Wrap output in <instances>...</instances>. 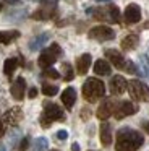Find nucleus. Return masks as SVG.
I'll list each match as a JSON object with an SVG mask.
<instances>
[{"label": "nucleus", "instance_id": "obj_10", "mask_svg": "<svg viewBox=\"0 0 149 151\" xmlns=\"http://www.w3.org/2000/svg\"><path fill=\"white\" fill-rule=\"evenodd\" d=\"M109 89L113 96H120L128 89V81L123 78L122 75H115L110 78V83H109Z\"/></svg>", "mask_w": 149, "mask_h": 151}, {"label": "nucleus", "instance_id": "obj_36", "mask_svg": "<svg viewBox=\"0 0 149 151\" xmlns=\"http://www.w3.org/2000/svg\"><path fill=\"white\" fill-rule=\"evenodd\" d=\"M5 2H6V4H15L16 0H5Z\"/></svg>", "mask_w": 149, "mask_h": 151}, {"label": "nucleus", "instance_id": "obj_33", "mask_svg": "<svg viewBox=\"0 0 149 151\" xmlns=\"http://www.w3.org/2000/svg\"><path fill=\"white\" fill-rule=\"evenodd\" d=\"M89 117V109H83L81 111V119H87Z\"/></svg>", "mask_w": 149, "mask_h": 151}, {"label": "nucleus", "instance_id": "obj_23", "mask_svg": "<svg viewBox=\"0 0 149 151\" xmlns=\"http://www.w3.org/2000/svg\"><path fill=\"white\" fill-rule=\"evenodd\" d=\"M16 67H18V59H16V57H10V59H6L5 63H3V73H5L6 76H11L13 72L16 70Z\"/></svg>", "mask_w": 149, "mask_h": 151}, {"label": "nucleus", "instance_id": "obj_38", "mask_svg": "<svg viewBox=\"0 0 149 151\" xmlns=\"http://www.w3.org/2000/svg\"><path fill=\"white\" fill-rule=\"evenodd\" d=\"M97 2H109V0H97Z\"/></svg>", "mask_w": 149, "mask_h": 151}, {"label": "nucleus", "instance_id": "obj_25", "mask_svg": "<svg viewBox=\"0 0 149 151\" xmlns=\"http://www.w3.org/2000/svg\"><path fill=\"white\" fill-rule=\"evenodd\" d=\"M47 148H49V141H47V138L39 137V138H36V140H34L31 151H47Z\"/></svg>", "mask_w": 149, "mask_h": 151}, {"label": "nucleus", "instance_id": "obj_40", "mask_svg": "<svg viewBox=\"0 0 149 151\" xmlns=\"http://www.w3.org/2000/svg\"><path fill=\"white\" fill-rule=\"evenodd\" d=\"M0 8H2V5H0Z\"/></svg>", "mask_w": 149, "mask_h": 151}, {"label": "nucleus", "instance_id": "obj_32", "mask_svg": "<svg viewBox=\"0 0 149 151\" xmlns=\"http://www.w3.org/2000/svg\"><path fill=\"white\" fill-rule=\"evenodd\" d=\"M28 96H29V98H36V96H37V89H36V88H31V89H29V93H28Z\"/></svg>", "mask_w": 149, "mask_h": 151}, {"label": "nucleus", "instance_id": "obj_16", "mask_svg": "<svg viewBox=\"0 0 149 151\" xmlns=\"http://www.w3.org/2000/svg\"><path fill=\"white\" fill-rule=\"evenodd\" d=\"M91 60H92L91 54H83V55L78 57L76 59V73L78 75H86V72L91 67Z\"/></svg>", "mask_w": 149, "mask_h": 151}, {"label": "nucleus", "instance_id": "obj_14", "mask_svg": "<svg viewBox=\"0 0 149 151\" xmlns=\"http://www.w3.org/2000/svg\"><path fill=\"white\" fill-rule=\"evenodd\" d=\"M23 119V109L21 107H11L5 112L3 115V122L8 125H18Z\"/></svg>", "mask_w": 149, "mask_h": 151}, {"label": "nucleus", "instance_id": "obj_26", "mask_svg": "<svg viewBox=\"0 0 149 151\" xmlns=\"http://www.w3.org/2000/svg\"><path fill=\"white\" fill-rule=\"evenodd\" d=\"M62 70H63V80H65V81H71V80L74 78V72H73V68H71L70 63L63 62Z\"/></svg>", "mask_w": 149, "mask_h": 151}, {"label": "nucleus", "instance_id": "obj_24", "mask_svg": "<svg viewBox=\"0 0 149 151\" xmlns=\"http://www.w3.org/2000/svg\"><path fill=\"white\" fill-rule=\"evenodd\" d=\"M19 37V31H0V44H10Z\"/></svg>", "mask_w": 149, "mask_h": 151}, {"label": "nucleus", "instance_id": "obj_17", "mask_svg": "<svg viewBox=\"0 0 149 151\" xmlns=\"http://www.w3.org/2000/svg\"><path fill=\"white\" fill-rule=\"evenodd\" d=\"M50 39V34L49 33H42V34H39V36H36V37H32L31 41H29V50H39L41 47H44V44L47 42V41Z\"/></svg>", "mask_w": 149, "mask_h": 151}, {"label": "nucleus", "instance_id": "obj_15", "mask_svg": "<svg viewBox=\"0 0 149 151\" xmlns=\"http://www.w3.org/2000/svg\"><path fill=\"white\" fill-rule=\"evenodd\" d=\"M10 91H11L13 98L18 99V101H21V99L24 98V91H26V81H24V78H23V76H18V78L13 81Z\"/></svg>", "mask_w": 149, "mask_h": 151}, {"label": "nucleus", "instance_id": "obj_2", "mask_svg": "<svg viewBox=\"0 0 149 151\" xmlns=\"http://www.w3.org/2000/svg\"><path fill=\"white\" fill-rule=\"evenodd\" d=\"M105 94V85L99 78H87L83 85V98L87 102H96Z\"/></svg>", "mask_w": 149, "mask_h": 151}, {"label": "nucleus", "instance_id": "obj_1", "mask_svg": "<svg viewBox=\"0 0 149 151\" xmlns=\"http://www.w3.org/2000/svg\"><path fill=\"white\" fill-rule=\"evenodd\" d=\"M143 143H144V137L138 130L123 127L117 132L115 151H136L143 146Z\"/></svg>", "mask_w": 149, "mask_h": 151}, {"label": "nucleus", "instance_id": "obj_9", "mask_svg": "<svg viewBox=\"0 0 149 151\" xmlns=\"http://www.w3.org/2000/svg\"><path fill=\"white\" fill-rule=\"evenodd\" d=\"M136 112H138V106L136 104H133L131 101H122V102H117L113 115H115L117 120H122V119L128 117V115H133Z\"/></svg>", "mask_w": 149, "mask_h": 151}, {"label": "nucleus", "instance_id": "obj_8", "mask_svg": "<svg viewBox=\"0 0 149 151\" xmlns=\"http://www.w3.org/2000/svg\"><path fill=\"white\" fill-rule=\"evenodd\" d=\"M87 36H89V39H96V41L104 42V41H112L113 37H115V31H113L112 28H109V26L100 24V26L91 28L89 33H87Z\"/></svg>", "mask_w": 149, "mask_h": 151}, {"label": "nucleus", "instance_id": "obj_31", "mask_svg": "<svg viewBox=\"0 0 149 151\" xmlns=\"http://www.w3.org/2000/svg\"><path fill=\"white\" fill-rule=\"evenodd\" d=\"M5 135V122H3V119L0 117V138Z\"/></svg>", "mask_w": 149, "mask_h": 151}, {"label": "nucleus", "instance_id": "obj_21", "mask_svg": "<svg viewBox=\"0 0 149 151\" xmlns=\"http://www.w3.org/2000/svg\"><path fill=\"white\" fill-rule=\"evenodd\" d=\"M138 42H139L138 34L131 33V34H128V36H125L122 39V49L123 50H133L136 46H138Z\"/></svg>", "mask_w": 149, "mask_h": 151}, {"label": "nucleus", "instance_id": "obj_11", "mask_svg": "<svg viewBox=\"0 0 149 151\" xmlns=\"http://www.w3.org/2000/svg\"><path fill=\"white\" fill-rule=\"evenodd\" d=\"M115 106H117V101H113V99H104V102L99 106V109H97V112H96L97 119H100V120H107L110 115H113Z\"/></svg>", "mask_w": 149, "mask_h": 151}, {"label": "nucleus", "instance_id": "obj_20", "mask_svg": "<svg viewBox=\"0 0 149 151\" xmlns=\"http://www.w3.org/2000/svg\"><path fill=\"white\" fill-rule=\"evenodd\" d=\"M110 63L107 62V60H104V59H99V60H96V63H94V73L96 75H100V76H107V75H110Z\"/></svg>", "mask_w": 149, "mask_h": 151}, {"label": "nucleus", "instance_id": "obj_27", "mask_svg": "<svg viewBox=\"0 0 149 151\" xmlns=\"http://www.w3.org/2000/svg\"><path fill=\"white\" fill-rule=\"evenodd\" d=\"M42 93H44L45 96H55L58 93V86L50 85V83H45V85H42Z\"/></svg>", "mask_w": 149, "mask_h": 151}, {"label": "nucleus", "instance_id": "obj_4", "mask_svg": "<svg viewBox=\"0 0 149 151\" xmlns=\"http://www.w3.org/2000/svg\"><path fill=\"white\" fill-rule=\"evenodd\" d=\"M104 54H105V57L112 62V65L117 67L118 70H125V72H128V73H136V65L131 60H126L125 57L122 55V52H118V50H115V49H107Z\"/></svg>", "mask_w": 149, "mask_h": 151}, {"label": "nucleus", "instance_id": "obj_3", "mask_svg": "<svg viewBox=\"0 0 149 151\" xmlns=\"http://www.w3.org/2000/svg\"><path fill=\"white\" fill-rule=\"evenodd\" d=\"M57 120H65V114L62 111L60 106L54 104V102H45L44 104V111H42L41 117H39V122L44 128L50 127L52 122H57Z\"/></svg>", "mask_w": 149, "mask_h": 151}, {"label": "nucleus", "instance_id": "obj_19", "mask_svg": "<svg viewBox=\"0 0 149 151\" xmlns=\"http://www.w3.org/2000/svg\"><path fill=\"white\" fill-rule=\"evenodd\" d=\"M100 143H102V146H109L112 143V127L107 122L100 125Z\"/></svg>", "mask_w": 149, "mask_h": 151}, {"label": "nucleus", "instance_id": "obj_28", "mask_svg": "<svg viewBox=\"0 0 149 151\" xmlns=\"http://www.w3.org/2000/svg\"><path fill=\"white\" fill-rule=\"evenodd\" d=\"M42 76H45V78H52V80H57V78H60V73H58L57 70H54V68H45L44 72H42Z\"/></svg>", "mask_w": 149, "mask_h": 151}, {"label": "nucleus", "instance_id": "obj_35", "mask_svg": "<svg viewBox=\"0 0 149 151\" xmlns=\"http://www.w3.org/2000/svg\"><path fill=\"white\" fill-rule=\"evenodd\" d=\"M143 127H144V130L149 132V124H148V122H143Z\"/></svg>", "mask_w": 149, "mask_h": 151}, {"label": "nucleus", "instance_id": "obj_39", "mask_svg": "<svg viewBox=\"0 0 149 151\" xmlns=\"http://www.w3.org/2000/svg\"><path fill=\"white\" fill-rule=\"evenodd\" d=\"M52 151H58V150H52Z\"/></svg>", "mask_w": 149, "mask_h": 151}, {"label": "nucleus", "instance_id": "obj_18", "mask_svg": "<svg viewBox=\"0 0 149 151\" xmlns=\"http://www.w3.org/2000/svg\"><path fill=\"white\" fill-rule=\"evenodd\" d=\"M74 101H76V91H74L73 88H67L62 93V102H63V106L68 111L74 106Z\"/></svg>", "mask_w": 149, "mask_h": 151}, {"label": "nucleus", "instance_id": "obj_5", "mask_svg": "<svg viewBox=\"0 0 149 151\" xmlns=\"http://www.w3.org/2000/svg\"><path fill=\"white\" fill-rule=\"evenodd\" d=\"M92 17L99 21H109V23H120V10L115 5H107V7H99L91 12Z\"/></svg>", "mask_w": 149, "mask_h": 151}, {"label": "nucleus", "instance_id": "obj_22", "mask_svg": "<svg viewBox=\"0 0 149 151\" xmlns=\"http://www.w3.org/2000/svg\"><path fill=\"white\" fill-rule=\"evenodd\" d=\"M136 73L149 80V59L146 55L139 57V67H136Z\"/></svg>", "mask_w": 149, "mask_h": 151}, {"label": "nucleus", "instance_id": "obj_34", "mask_svg": "<svg viewBox=\"0 0 149 151\" xmlns=\"http://www.w3.org/2000/svg\"><path fill=\"white\" fill-rule=\"evenodd\" d=\"M71 151H80V145L73 143V145H71Z\"/></svg>", "mask_w": 149, "mask_h": 151}, {"label": "nucleus", "instance_id": "obj_13", "mask_svg": "<svg viewBox=\"0 0 149 151\" xmlns=\"http://www.w3.org/2000/svg\"><path fill=\"white\" fill-rule=\"evenodd\" d=\"M123 18H125L126 24H135L141 20V8L136 4H130L128 7L125 8V13H123Z\"/></svg>", "mask_w": 149, "mask_h": 151}, {"label": "nucleus", "instance_id": "obj_30", "mask_svg": "<svg viewBox=\"0 0 149 151\" xmlns=\"http://www.w3.org/2000/svg\"><path fill=\"white\" fill-rule=\"evenodd\" d=\"M55 137H57L58 140L63 141V140H67V138H68V133H67V130H58L57 133H55Z\"/></svg>", "mask_w": 149, "mask_h": 151}, {"label": "nucleus", "instance_id": "obj_7", "mask_svg": "<svg viewBox=\"0 0 149 151\" xmlns=\"http://www.w3.org/2000/svg\"><path fill=\"white\" fill-rule=\"evenodd\" d=\"M128 91L135 101H141V102H149V86L144 85L139 80H131L128 83Z\"/></svg>", "mask_w": 149, "mask_h": 151}, {"label": "nucleus", "instance_id": "obj_37", "mask_svg": "<svg viewBox=\"0 0 149 151\" xmlns=\"http://www.w3.org/2000/svg\"><path fill=\"white\" fill-rule=\"evenodd\" d=\"M0 151H6V148L5 146H0Z\"/></svg>", "mask_w": 149, "mask_h": 151}, {"label": "nucleus", "instance_id": "obj_29", "mask_svg": "<svg viewBox=\"0 0 149 151\" xmlns=\"http://www.w3.org/2000/svg\"><path fill=\"white\" fill-rule=\"evenodd\" d=\"M28 146H29V138L28 137L21 138V143H19V146H18V151H26Z\"/></svg>", "mask_w": 149, "mask_h": 151}, {"label": "nucleus", "instance_id": "obj_12", "mask_svg": "<svg viewBox=\"0 0 149 151\" xmlns=\"http://www.w3.org/2000/svg\"><path fill=\"white\" fill-rule=\"evenodd\" d=\"M55 12H57V5L42 4L41 8L31 15V18L32 20H50V18L55 17Z\"/></svg>", "mask_w": 149, "mask_h": 151}, {"label": "nucleus", "instance_id": "obj_41", "mask_svg": "<svg viewBox=\"0 0 149 151\" xmlns=\"http://www.w3.org/2000/svg\"><path fill=\"white\" fill-rule=\"evenodd\" d=\"M89 151H91V150H89Z\"/></svg>", "mask_w": 149, "mask_h": 151}, {"label": "nucleus", "instance_id": "obj_6", "mask_svg": "<svg viewBox=\"0 0 149 151\" xmlns=\"http://www.w3.org/2000/svg\"><path fill=\"white\" fill-rule=\"evenodd\" d=\"M62 55V49H60V46H58L57 42H54L52 46H49L45 50H42V54L39 55V60H37V63H39V67H42V68H49V67L52 65V63H55L57 62V59Z\"/></svg>", "mask_w": 149, "mask_h": 151}]
</instances>
